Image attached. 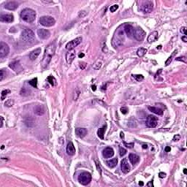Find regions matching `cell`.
Returning <instances> with one entry per match:
<instances>
[{"mask_svg":"<svg viewBox=\"0 0 187 187\" xmlns=\"http://www.w3.org/2000/svg\"><path fill=\"white\" fill-rule=\"evenodd\" d=\"M56 48V42H53V43L49 44L48 45L46 46L45 50V53H44V56H43V59L41 61V66H42L43 68L46 67L49 64L50 61H51L53 56L55 53Z\"/></svg>","mask_w":187,"mask_h":187,"instance_id":"1","label":"cell"},{"mask_svg":"<svg viewBox=\"0 0 187 187\" xmlns=\"http://www.w3.org/2000/svg\"><path fill=\"white\" fill-rule=\"evenodd\" d=\"M125 40V32L123 26H120L115 32L113 39L111 40V45L114 48H116L123 45Z\"/></svg>","mask_w":187,"mask_h":187,"instance_id":"2","label":"cell"},{"mask_svg":"<svg viewBox=\"0 0 187 187\" xmlns=\"http://www.w3.org/2000/svg\"><path fill=\"white\" fill-rule=\"evenodd\" d=\"M21 17L22 20L27 23H32L36 18V12L31 8H25L21 11Z\"/></svg>","mask_w":187,"mask_h":187,"instance_id":"3","label":"cell"},{"mask_svg":"<svg viewBox=\"0 0 187 187\" xmlns=\"http://www.w3.org/2000/svg\"><path fill=\"white\" fill-rule=\"evenodd\" d=\"M21 39L26 43H33L35 40V36L31 29H26L22 32Z\"/></svg>","mask_w":187,"mask_h":187,"instance_id":"4","label":"cell"},{"mask_svg":"<svg viewBox=\"0 0 187 187\" xmlns=\"http://www.w3.org/2000/svg\"><path fill=\"white\" fill-rule=\"evenodd\" d=\"M56 21L55 19L51 17V16H42L40 18V23L43 27H51L55 24Z\"/></svg>","mask_w":187,"mask_h":187,"instance_id":"5","label":"cell"},{"mask_svg":"<svg viewBox=\"0 0 187 187\" xmlns=\"http://www.w3.org/2000/svg\"><path fill=\"white\" fill-rule=\"evenodd\" d=\"M91 181V175L88 172H83L78 176V181L82 185H88Z\"/></svg>","mask_w":187,"mask_h":187,"instance_id":"6","label":"cell"},{"mask_svg":"<svg viewBox=\"0 0 187 187\" xmlns=\"http://www.w3.org/2000/svg\"><path fill=\"white\" fill-rule=\"evenodd\" d=\"M145 35H146L145 32L141 27H138L134 29L133 38H134L136 40H138V41H142L145 38Z\"/></svg>","mask_w":187,"mask_h":187,"instance_id":"7","label":"cell"},{"mask_svg":"<svg viewBox=\"0 0 187 187\" xmlns=\"http://www.w3.org/2000/svg\"><path fill=\"white\" fill-rule=\"evenodd\" d=\"M158 124V118L153 115H149L145 121V126L149 128H154Z\"/></svg>","mask_w":187,"mask_h":187,"instance_id":"8","label":"cell"},{"mask_svg":"<svg viewBox=\"0 0 187 187\" xmlns=\"http://www.w3.org/2000/svg\"><path fill=\"white\" fill-rule=\"evenodd\" d=\"M10 52V48L8 45L4 42L0 43V58L3 59L8 55Z\"/></svg>","mask_w":187,"mask_h":187,"instance_id":"9","label":"cell"},{"mask_svg":"<svg viewBox=\"0 0 187 187\" xmlns=\"http://www.w3.org/2000/svg\"><path fill=\"white\" fill-rule=\"evenodd\" d=\"M153 8H154V5H153L152 2H151V1L144 2L140 7V10L144 12V13H150V12H152Z\"/></svg>","mask_w":187,"mask_h":187,"instance_id":"10","label":"cell"},{"mask_svg":"<svg viewBox=\"0 0 187 187\" xmlns=\"http://www.w3.org/2000/svg\"><path fill=\"white\" fill-rule=\"evenodd\" d=\"M82 37H77V38L74 39L73 40L69 42L67 45H66V48L67 50H69V51H72V50H73L75 47H77L79 44H80V43L82 42Z\"/></svg>","mask_w":187,"mask_h":187,"instance_id":"11","label":"cell"},{"mask_svg":"<svg viewBox=\"0 0 187 187\" xmlns=\"http://www.w3.org/2000/svg\"><path fill=\"white\" fill-rule=\"evenodd\" d=\"M37 35L41 40H47L51 37V33L47 29H40L37 30Z\"/></svg>","mask_w":187,"mask_h":187,"instance_id":"12","label":"cell"},{"mask_svg":"<svg viewBox=\"0 0 187 187\" xmlns=\"http://www.w3.org/2000/svg\"><path fill=\"white\" fill-rule=\"evenodd\" d=\"M9 67L17 73H18V72H20L23 70L22 66H21L19 61H14L11 62V63L9 64Z\"/></svg>","mask_w":187,"mask_h":187,"instance_id":"13","label":"cell"},{"mask_svg":"<svg viewBox=\"0 0 187 187\" xmlns=\"http://www.w3.org/2000/svg\"><path fill=\"white\" fill-rule=\"evenodd\" d=\"M123 29H124V32H125V33L127 34L128 37H129V38H133L134 29V27L132 26V25L125 24V25H124V27H123Z\"/></svg>","mask_w":187,"mask_h":187,"instance_id":"14","label":"cell"},{"mask_svg":"<svg viewBox=\"0 0 187 187\" xmlns=\"http://www.w3.org/2000/svg\"><path fill=\"white\" fill-rule=\"evenodd\" d=\"M121 170L123 173H128L130 171V167L129 165L128 161L126 159H123L121 162Z\"/></svg>","mask_w":187,"mask_h":187,"instance_id":"15","label":"cell"},{"mask_svg":"<svg viewBox=\"0 0 187 187\" xmlns=\"http://www.w3.org/2000/svg\"><path fill=\"white\" fill-rule=\"evenodd\" d=\"M102 154H103V156L105 159L111 158L112 156L114 155V151H113V149L111 147H107V148H105L104 149V151L102 152Z\"/></svg>","mask_w":187,"mask_h":187,"instance_id":"16","label":"cell"},{"mask_svg":"<svg viewBox=\"0 0 187 187\" xmlns=\"http://www.w3.org/2000/svg\"><path fill=\"white\" fill-rule=\"evenodd\" d=\"M34 113L37 116H43L45 113V109L44 106L42 105H37L34 108Z\"/></svg>","mask_w":187,"mask_h":187,"instance_id":"17","label":"cell"},{"mask_svg":"<svg viewBox=\"0 0 187 187\" xmlns=\"http://www.w3.org/2000/svg\"><path fill=\"white\" fill-rule=\"evenodd\" d=\"M76 56V53H75V51H69L68 52L67 54H66V61H67V63L68 64H71L72 62L73 61V60L75 59V58Z\"/></svg>","mask_w":187,"mask_h":187,"instance_id":"18","label":"cell"},{"mask_svg":"<svg viewBox=\"0 0 187 187\" xmlns=\"http://www.w3.org/2000/svg\"><path fill=\"white\" fill-rule=\"evenodd\" d=\"M158 37H159L158 32H157L156 31H154V32H152L150 34H149V36L148 37L147 41H148L149 43H154V42H155V41H156V40H158Z\"/></svg>","mask_w":187,"mask_h":187,"instance_id":"19","label":"cell"},{"mask_svg":"<svg viewBox=\"0 0 187 187\" xmlns=\"http://www.w3.org/2000/svg\"><path fill=\"white\" fill-rule=\"evenodd\" d=\"M75 145L74 144L72 143V142H69L68 144H67V153L68 155L69 156H73L75 154Z\"/></svg>","mask_w":187,"mask_h":187,"instance_id":"20","label":"cell"},{"mask_svg":"<svg viewBox=\"0 0 187 187\" xmlns=\"http://www.w3.org/2000/svg\"><path fill=\"white\" fill-rule=\"evenodd\" d=\"M18 3L17 2H9L7 3H6L5 6V8H6L7 10H15L18 8Z\"/></svg>","mask_w":187,"mask_h":187,"instance_id":"21","label":"cell"},{"mask_svg":"<svg viewBox=\"0 0 187 187\" xmlns=\"http://www.w3.org/2000/svg\"><path fill=\"white\" fill-rule=\"evenodd\" d=\"M14 20V17L11 14H7V15H2L0 17V21L2 22L6 23H11Z\"/></svg>","mask_w":187,"mask_h":187,"instance_id":"22","label":"cell"},{"mask_svg":"<svg viewBox=\"0 0 187 187\" xmlns=\"http://www.w3.org/2000/svg\"><path fill=\"white\" fill-rule=\"evenodd\" d=\"M40 53H41V48H37V49L34 50V51H32L29 54V59L32 61L35 60L37 57H38V56L40 54Z\"/></svg>","mask_w":187,"mask_h":187,"instance_id":"23","label":"cell"},{"mask_svg":"<svg viewBox=\"0 0 187 187\" xmlns=\"http://www.w3.org/2000/svg\"><path fill=\"white\" fill-rule=\"evenodd\" d=\"M75 133H76L78 137H79V138H83L87 134V129H85V128L79 127V128H77L75 129Z\"/></svg>","mask_w":187,"mask_h":187,"instance_id":"24","label":"cell"},{"mask_svg":"<svg viewBox=\"0 0 187 187\" xmlns=\"http://www.w3.org/2000/svg\"><path fill=\"white\" fill-rule=\"evenodd\" d=\"M129 159L132 165H135L140 161V157L134 154H130L129 156Z\"/></svg>","mask_w":187,"mask_h":187,"instance_id":"25","label":"cell"},{"mask_svg":"<svg viewBox=\"0 0 187 187\" xmlns=\"http://www.w3.org/2000/svg\"><path fill=\"white\" fill-rule=\"evenodd\" d=\"M148 110L151 111L152 113L156 114V115H162L163 114V110H161V108L159 107H148Z\"/></svg>","mask_w":187,"mask_h":187,"instance_id":"26","label":"cell"},{"mask_svg":"<svg viewBox=\"0 0 187 187\" xmlns=\"http://www.w3.org/2000/svg\"><path fill=\"white\" fill-rule=\"evenodd\" d=\"M106 164H107V165L110 168H113V167H115L117 165V164H118V159H117L116 158H114V159H111V160L107 161Z\"/></svg>","mask_w":187,"mask_h":187,"instance_id":"27","label":"cell"},{"mask_svg":"<svg viewBox=\"0 0 187 187\" xmlns=\"http://www.w3.org/2000/svg\"><path fill=\"white\" fill-rule=\"evenodd\" d=\"M106 129V127H103L102 128L99 129L97 131V134L99 136V138H101L102 140L104 139V134H105V131Z\"/></svg>","mask_w":187,"mask_h":187,"instance_id":"28","label":"cell"},{"mask_svg":"<svg viewBox=\"0 0 187 187\" xmlns=\"http://www.w3.org/2000/svg\"><path fill=\"white\" fill-rule=\"evenodd\" d=\"M147 53V49L144 48H140L138 50V51H137V54H138V56L139 57H143L145 56V54Z\"/></svg>","mask_w":187,"mask_h":187,"instance_id":"29","label":"cell"},{"mask_svg":"<svg viewBox=\"0 0 187 187\" xmlns=\"http://www.w3.org/2000/svg\"><path fill=\"white\" fill-rule=\"evenodd\" d=\"M102 65V60H97V61L95 62V63L94 64L93 68H94V69H95V70H98V69H99L101 68Z\"/></svg>","mask_w":187,"mask_h":187,"instance_id":"30","label":"cell"},{"mask_svg":"<svg viewBox=\"0 0 187 187\" xmlns=\"http://www.w3.org/2000/svg\"><path fill=\"white\" fill-rule=\"evenodd\" d=\"M47 80L48 82L51 84V85H55L56 84V80L54 77H53L52 75H49L48 78H47Z\"/></svg>","mask_w":187,"mask_h":187,"instance_id":"31","label":"cell"},{"mask_svg":"<svg viewBox=\"0 0 187 187\" xmlns=\"http://www.w3.org/2000/svg\"><path fill=\"white\" fill-rule=\"evenodd\" d=\"M177 52H178V51H177V50H176V51L172 53V55L168 58V59H167V60L166 62H165V65H166V66L169 65V64L171 63V61H172V58L174 57V56H175V55L177 53Z\"/></svg>","mask_w":187,"mask_h":187,"instance_id":"32","label":"cell"},{"mask_svg":"<svg viewBox=\"0 0 187 187\" xmlns=\"http://www.w3.org/2000/svg\"><path fill=\"white\" fill-rule=\"evenodd\" d=\"M132 78L135 80L138 81V82H140L144 79V77L142 75H132Z\"/></svg>","mask_w":187,"mask_h":187,"instance_id":"33","label":"cell"},{"mask_svg":"<svg viewBox=\"0 0 187 187\" xmlns=\"http://www.w3.org/2000/svg\"><path fill=\"white\" fill-rule=\"evenodd\" d=\"M29 83L32 87H34V88H37V78H33L32 80H31L29 81Z\"/></svg>","mask_w":187,"mask_h":187,"instance_id":"34","label":"cell"},{"mask_svg":"<svg viewBox=\"0 0 187 187\" xmlns=\"http://www.w3.org/2000/svg\"><path fill=\"white\" fill-rule=\"evenodd\" d=\"M10 91L8 90V89L3 90V91H2V97H1V99H2V100H4L5 98L6 97V96H7L8 94H10Z\"/></svg>","mask_w":187,"mask_h":187,"instance_id":"35","label":"cell"},{"mask_svg":"<svg viewBox=\"0 0 187 187\" xmlns=\"http://www.w3.org/2000/svg\"><path fill=\"white\" fill-rule=\"evenodd\" d=\"M13 104H14L13 100H12V99H7V100L5 102V105L7 106V107H12V105H13Z\"/></svg>","mask_w":187,"mask_h":187,"instance_id":"36","label":"cell"},{"mask_svg":"<svg viewBox=\"0 0 187 187\" xmlns=\"http://www.w3.org/2000/svg\"><path fill=\"white\" fill-rule=\"evenodd\" d=\"M79 94H80V91H78V90L75 91L73 92V100L76 101L78 99V96H79Z\"/></svg>","mask_w":187,"mask_h":187,"instance_id":"37","label":"cell"},{"mask_svg":"<svg viewBox=\"0 0 187 187\" xmlns=\"http://www.w3.org/2000/svg\"><path fill=\"white\" fill-rule=\"evenodd\" d=\"M127 151L126 150L125 148H123L122 147H120V156H123L124 155H125L127 154Z\"/></svg>","mask_w":187,"mask_h":187,"instance_id":"38","label":"cell"},{"mask_svg":"<svg viewBox=\"0 0 187 187\" xmlns=\"http://www.w3.org/2000/svg\"><path fill=\"white\" fill-rule=\"evenodd\" d=\"M118 8V5H113V6L110 7V10L111 12H115Z\"/></svg>","mask_w":187,"mask_h":187,"instance_id":"39","label":"cell"},{"mask_svg":"<svg viewBox=\"0 0 187 187\" xmlns=\"http://www.w3.org/2000/svg\"><path fill=\"white\" fill-rule=\"evenodd\" d=\"M121 113L123 114H127V112H128V109L126 107H123L121 108Z\"/></svg>","mask_w":187,"mask_h":187,"instance_id":"40","label":"cell"},{"mask_svg":"<svg viewBox=\"0 0 187 187\" xmlns=\"http://www.w3.org/2000/svg\"><path fill=\"white\" fill-rule=\"evenodd\" d=\"M4 78H5V74H4V71H3V70L2 69L1 71H0V81H2V80H3Z\"/></svg>","mask_w":187,"mask_h":187,"instance_id":"41","label":"cell"},{"mask_svg":"<svg viewBox=\"0 0 187 187\" xmlns=\"http://www.w3.org/2000/svg\"><path fill=\"white\" fill-rule=\"evenodd\" d=\"M86 67V63L85 62H80V68L81 69H84Z\"/></svg>","mask_w":187,"mask_h":187,"instance_id":"42","label":"cell"},{"mask_svg":"<svg viewBox=\"0 0 187 187\" xmlns=\"http://www.w3.org/2000/svg\"><path fill=\"white\" fill-rule=\"evenodd\" d=\"M180 139H181V136H180L179 134H176V135L173 138V141L177 142V141L180 140Z\"/></svg>","mask_w":187,"mask_h":187,"instance_id":"43","label":"cell"},{"mask_svg":"<svg viewBox=\"0 0 187 187\" xmlns=\"http://www.w3.org/2000/svg\"><path fill=\"white\" fill-rule=\"evenodd\" d=\"M186 27H181V32L182 33V34H183L184 35H186Z\"/></svg>","mask_w":187,"mask_h":187,"instance_id":"44","label":"cell"},{"mask_svg":"<svg viewBox=\"0 0 187 187\" xmlns=\"http://www.w3.org/2000/svg\"><path fill=\"white\" fill-rule=\"evenodd\" d=\"M176 60L177 61H182L183 62H186V59L185 56H182V57H178L176 58Z\"/></svg>","mask_w":187,"mask_h":187,"instance_id":"45","label":"cell"},{"mask_svg":"<svg viewBox=\"0 0 187 187\" xmlns=\"http://www.w3.org/2000/svg\"><path fill=\"white\" fill-rule=\"evenodd\" d=\"M123 143H124V145H125V146H127V148H132L133 146H134V143H132L130 144H128L126 142H123Z\"/></svg>","mask_w":187,"mask_h":187,"instance_id":"46","label":"cell"},{"mask_svg":"<svg viewBox=\"0 0 187 187\" xmlns=\"http://www.w3.org/2000/svg\"><path fill=\"white\" fill-rule=\"evenodd\" d=\"M159 178H165V177L166 176V173H165V172H159Z\"/></svg>","mask_w":187,"mask_h":187,"instance_id":"47","label":"cell"},{"mask_svg":"<svg viewBox=\"0 0 187 187\" xmlns=\"http://www.w3.org/2000/svg\"><path fill=\"white\" fill-rule=\"evenodd\" d=\"M171 151V148L170 147V146H167V147H165V151L166 152V153H168V152H170Z\"/></svg>","mask_w":187,"mask_h":187,"instance_id":"48","label":"cell"},{"mask_svg":"<svg viewBox=\"0 0 187 187\" xmlns=\"http://www.w3.org/2000/svg\"><path fill=\"white\" fill-rule=\"evenodd\" d=\"M95 162H96V167H97L98 171L101 173V172H102V171H101V168H100V167H99V163L97 162V161H96V160L95 161Z\"/></svg>","mask_w":187,"mask_h":187,"instance_id":"49","label":"cell"},{"mask_svg":"<svg viewBox=\"0 0 187 187\" xmlns=\"http://www.w3.org/2000/svg\"><path fill=\"white\" fill-rule=\"evenodd\" d=\"M147 186H149V187H152V186H154V184H153V181H150L149 183H147Z\"/></svg>","mask_w":187,"mask_h":187,"instance_id":"50","label":"cell"},{"mask_svg":"<svg viewBox=\"0 0 187 187\" xmlns=\"http://www.w3.org/2000/svg\"><path fill=\"white\" fill-rule=\"evenodd\" d=\"M181 39H182V40L184 42V43H186L187 42V38H186V36L185 35V36H183L182 37H181Z\"/></svg>","mask_w":187,"mask_h":187,"instance_id":"51","label":"cell"},{"mask_svg":"<svg viewBox=\"0 0 187 187\" xmlns=\"http://www.w3.org/2000/svg\"><path fill=\"white\" fill-rule=\"evenodd\" d=\"M3 123H4V118L3 116H1V127H3Z\"/></svg>","mask_w":187,"mask_h":187,"instance_id":"52","label":"cell"},{"mask_svg":"<svg viewBox=\"0 0 187 187\" xmlns=\"http://www.w3.org/2000/svg\"><path fill=\"white\" fill-rule=\"evenodd\" d=\"M121 138L122 139H123V138H124V134H123V133L122 132H121Z\"/></svg>","mask_w":187,"mask_h":187,"instance_id":"53","label":"cell"},{"mask_svg":"<svg viewBox=\"0 0 187 187\" xmlns=\"http://www.w3.org/2000/svg\"><path fill=\"white\" fill-rule=\"evenodd\" d=\"M91 87H92V90H93V91H96V85H92Z\"/></svg>","mask_w":187,"mask_h":187,"instance_id":"54","label":"cell"},{"mask_svg":"<svg viewBox=\"0 0 187 187\" xmlns=\"http://www.w3.org/2000/svg\"><path fill=\"white\" fill-rule=\"evenodd\" d=\"M79 58H82V57H83L84 56V54L83 53H80V54H79Z\"/></svg>","mask_w":187,"mask_h":187,"instance_id":"55","label":"cell"},{"mask_svg":"<svg viewBox=\"0 0 187 187\" xmlns=\"http://www.w3.org/2000/svg\"><path fill=\"white\" fill-rule=\"evenodd\" d=\"M139 185L143 186L144 185V183H143V181H140V182H139Z\"/></svg>","mask_w":187,"mask_h":187,"instance_id":"56","label":"cell"},{"mask_svg":"<svg viewBox=\"0 0 187 187\" xmlns=\"http://www.w3.org/2000/svg\"><path fill=\"white\" fill-rule=\"evenodd\" d=\"M148 148V145H143V148L145 149V148Z\"/></svg>","mask_w":187,"mask_h":187,"instance_id":"57","label":"cell"},{"mask_svg":"<svg viewBox=\"0 0 187 187\" xmlns=\"http://www.w3.org/2000/svg\"><path fill=\"white\" fill-rule=\"evenodd\" d=\"M161 45H159L157 47V49H161Z\"/></svg>","mask_w":187,"mask_h":187,"instance_id":"58","label":"cell"},{"mask_svg":"<svg viewBox=\"0 0 187 187\" xmlns=\"http://www.w3.org/2000/svg\"><path fill=\"white\" fill-rule=\"evenodd\" d=\"M183 172L184 174H186V169H183Z\"/></svg>","mask_w":187,"mask_h":187,"instance_id":"59","label":"cell"},{"mask_svg":"<svg viewBox=\"0 0 187 187\" xmlns=\"http://www.w3.org/2000/svg\"><path fill=\"white\" fill-rule=\"evenodd\" d=\"M4 148H5V145H2V149H3Z\"/></svg>","mask_w":187,"mask_h":187,"instance_id":"60","label":"cell"}]
</instances>
